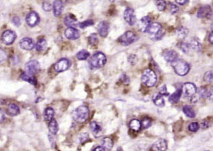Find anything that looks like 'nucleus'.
<instances>
[{
  "instance_id": "1",
  "label": "nucleus",
  "mask_w": 213,
  "mask_h": 151,
  "mask_svg": "<svg viewBox=\"0 0 213 151\" xmlns=\"http://www.w3.org/2000/svg\"><path fill=\"white\" fill-rule=\"evenodd\" d=\"M107 59L104 53L98 52L94 54L89 59L88 64L91 69H99L103 67L106 63Z\"/></svg>"
},
{
  "instance_id": "2",
  "label": "nucleus",
  "mask_w": 213,
  "mask_h": 151,
  "mask_svg": "<svg viewBox=\"0 0 213 151\" xmlns=\"http://www.w3.org/2000/svg\"><path fill=\"white\" fill-rule=\"evenodd\" d=\"M90 111L86 106H80L75 109L73 113L72 116L74 120L79 123L84 122L89 117Z\"/></svg>"
},
{
  "instance_id": "3",
  "label": "nucleus",
  "mask_w": 213,
  "mask_h": 151,
  "mask_svg": "<svg viewBox=\"0 0 213 151\" xmlns=\"http://www.w3.org/2000/svg\"><path fill=\"white\" fill-rule=\"evenodd\" d=\"M174 70L178 75L184 76L189 73L190 66L187 62L183 59H176L171 63Z\"/></svg>"
},
{
  "instance_id": "4",
  "label": "nucleus",
  "mask_w": 213,
  "mask_h": 151,
  "mask_svg": "<svg viewBox=\"0 0 213 151\" xmlns=\"http://www.w3.org/2000/svg\"><path fill=\"white\" fill-rule=\"evenodd\" d=\"M141 81L144 84L149 87H153L157 82V76L153 70L146 69L142 73Z\"/></svg>"
},
{
  "instance_id": "5",
  "label": "nucleus",
  "mask_w": 213,
  "mask_h": 151,
  "mask_svg": "<svg viewBox=\"0 0 213 151\" xmlns=\"http://www.w3.org/2000/svg\"><path fill=\"white\" fill-rule=\"evenodd\" d=\"M137 40V37L133 32V31H128L123 34L118 38V42L123 46H128L136 42Z\"/></svg>"
},
{
  "instance_id": "6",
  "label": "nucleus",
  "mask_w": 213,
  "mask_h": 151,
  "mask_svg": "<svg viewBox=\"0 0 213 151\" xmlns=\"http://www.w3.org/2000/svg\"><path fill=\"white\" fill-rule=\"evenodd\" d=\"M25 70L28 74L35 75L40 70V65L36 60H32L28 62L25 65Z\"/></svg>"
},
{
  "instance_id": "7",
  "label": "nucleus",
  "mask_w": 213,
  "mask_h": 151,
  "mask_svg": "<svg viewBox=\"0 0 213 151\" xmlns=\"http://www.w3.org/2000/svg\"><path fill=\"white\" fill-rule=\"evenodd\" d=\"M182 94L186 97H193L195 95L197 89L196 86L191 83H184L181 89Z\"/></svg>"
},
{
  "instance_id": "8",
  "label": "nucleus",
  "mask_w": 213,
  "mask_h": 151,
  "mask_svg": "<svg viewBox=\"0 0 213 151\" xmlns=\"http://www.w3.org/2000/svg\"><path fill=\"white\" fill-rule=\"evenodd\" d=\"M124 19L130 26H133L136 22V16L133 9L128 8L124 12Z\"/></svg>"
},
{
  "instance_id": "9",
  "label": "nucleus",
  "mask_w": 213,
  "mask_h": 151,
  "mask_svg": "<svg viewBox=\"0 0 213 151\" xmlns=\"http://www.w3.org/2000/svg\"><path fill=\"white\" fill-rule=\"evenodd\" d=\"M70 66L71 63L70 60L66 58H62L55 64L54 70L56 72L61 73L68 70Z\"/></svg>"
},
{
  "instance_id": "10",
  "label": "nucleus",
  "mask_w": 213,
  "mask_h": 151,
  "mask_svg": "<svg viewBox=\"0 0 213 151\" xmlns=\"http://www.w3.org/2000/svg\"><path fill=\"white\" fill-rule=\"evenodd\" d=\"M1 38L4 44L6 45H10L15 41L16 38V34L14 31L7 30L3 33Z\"/></svg>"
},
{
  "instance_id": "11",
  "label": "nucleus",
  "mask_w": 213,
  "mask_h": 151,
  "mask_svg": "<svg viewBox=\"0 0 213 151\" xmlns=\"http://www.w3.org/2000/svg\"><path fill=\"white\" fill-rule=\"evenodd\" d=\"M212 11L209 5H204L199 8L198 12V17L199 18H212Z\"/></svg>"
},
{
  "instance_id": "12",
  "label": "nucleus",
  "mask_w": 213,
  "mask_h": 151,
  "mask_svg": "<svg viewBox=\"0 0 213 151\" xmlns=\"http://www.w3.org/2000/svg\"><path fill=\"white\" fill-rule=\"evenodd\" d=\"M26 21L28 26L30 27H34L39 23L40 17L36 12L31 11L27 15Z\"/></svg>"
},
{
  "instance_id": "13",
  "label": "nucleus",
  "mask_w": 213,
  "mask_h": 151,
  "mask_svg": "<svg viewBox=\"0 0 213 151\" xmlns=\"http://www.w3.org/2000/svg\"><path fill=\"white\" fill-rule=\"evenodd\" d=\"M167 148V141L164 139H160L156 141L150 149L151 151H166Z\"/></svg>"
},
{
  "instance_id": "14",
  "label": "nucleus",
  "mask_w": 213,
  "mask_h": 151,
  "mask_svg": "<svg viewBox=\"0 0 213 151\" xmlns=\"http://www.w3.org/2000/svg\"><path fill=\"white\" fill-rule=\"evenodd\" d=\"M109 24L108 22L106 21H103L100 22L98 26L97 29L98 32L99 36H101L103 37H105L107 36L109 32Z\"/></svg>"
},
{
  "instance_id": "15",
  "label": "nucleus",
  "mask_w": 213,
  "mask_h": 151,
  "mask_svg": "<svg viewBox=\"0 0 213 151\" xmlns=\"http://www.w3.org/2000/svg\"><path fill=\"white\" fill-rule=\"evenodd\" d=\"M65 35L66 38L70 40H76L80 37L79 31L76 28L69 27L65 31Z\"/></svg>"
},
{
  "instance_id": "16",
  "label": "nucleus",
  "mask_w": 213,
  "mask_h": 151,
  "mask_svg": "<svg viewBox=\"0 0 213 151\" xmlns=\"http://www.w3.org/2000/svg\"><path fill=\"white\" fill-rule=\"evenodd\" d=\"M20 46L24 50L30 51L35 48V43L29 37H23L20 41Z\"/></svg>"
},
{
  "instance_id": "17",
  "label": "nucleus",
  "mask_w": 213,
  "mask_h": 151,
  "mask_svg": "<svg viewBox=\"0 0 213 151\" xmlns=\"http://www.w3.org/2000/svg\"><path fill=\"white\" fill-rule=\"evenodd\" d=\"M151 23V19L149 16H145L142 18L140 20L138 24H137V28L141 32L146 33V29L149 26V25Z\"/></svg>"
},
{
  "instance_id": "18",
  "label": "nucleus",
  "mask_w": 213,
  "mask_h": 151,
  "mask_svg": "<svg viewBox=\"0 0 213 151\" xmlns=\"http://www.w3.org/2000/svg\"><path fill=\"white\" fill-rule=\"evenodd\" d=\"M53 9L54 15L55 16L58 17L61 15L64 10V4L61 0H55L53 3Z\"/></svg>"
},
{
  "instance_id": "19",
  "label": "nucleus",
  "mask_w": 213,
  "mask_h": 151,
  "mask_svg": "<svg viewBox=\"0 0 213 151\" xmlns=\"http://www.w3.org/2000/svg\"><path fill=\"white\" fill-rule=\"evenodd\" d=\"M163 57L166 62L172 63L173 62L178 59V55L174 50H167L164 53Z\"/></svg>"
},
{
  "instance_id": "20",
  "label": "nucleus",
  "mask_w": 213,
  "mask_h": 151,
  "mask_svg": "<svg viewBox=\"0 0 213 151\" xmlns=\"http://www.w3.org/2000/svg\"><path fill=\"white\" fill-rule=\"evenodd\" d=\"M162 28V26L159 23H153L149 25V26L146 29V33L149 34L155 35L156 34H157Z\"/></svg>"
},
{
  "instance_id": "21",
  "label": "nucleus",
  "mask_w": 213,
  "mask_h": 151,
  "mask_svg": "<svg viewBox=\"0 0 213 151\" xmlns=\"http://www.w3.org/2000/svg\"><path fill=\"white\" fill-rule=\"evenodd\" d=\"M20 113L19 107L15 104H10L6 109V114L10 116H16Z\"/></svg>"
},
{
  "instance_id": "22",
  "label": "nucleus",
  "mask_w": 213,
  "mask_h": 151,
  "mask_svg": "<svg viewBox=\"0 0 213 151\" xmlns=\"http://www.w3.org/2000/svg\"><path fill=\"white\" fill-rule=\"evenodd\" d=\"M189 34V30L184 26H179L176 29V34L178 38L184 40Z\"/></svg>"
},
{
  "instance_id": "23",
  "label": "nucleus",
  "mask_w": 213,
  "mask_h": 151,
  "mask_svg": "<svg viewBox=\"0 0 213 151\" xmlns=\"http://www.w3.org/2000/svg\"><path fill=\"white\" fill-rule=\"evenodd\" d=\"M153 101L156 106L160 107V108L164 107L165 105V100L163 98V96L159 93L155 94L153 97Z\"/></svg>"
},
{
  "instance_id": "24",
  "label": "nucleus",
  "mask_w": 213,
  "mask_h": 151,
  "mask_svg": "<svg viewBox=\"0 0 213 151\" xmlns=\"http://www.w3.org/2000/svg\"><path fill=\"white\" fill-rule=\"evenodd\" d=\"M48 129H49V130L50 133H51V134H52L53 135L57 134L58 130H59V128H58V122L54 119H53L51 121L49 122Z\"/></svg>"
},
{
  "instance_id": "25",
  "label": "nucleus",
  "mask_w": 213,
  "mask_h": 151,
  "mask_svg": "<svg viewBox=\"0 0 213 151\" xmlns=\"http://www.w3.org/2000/svg\"><path fill=\"white\" fill-rule=\"evenodd\" d=\"M21 78L23 81H25L28 82V83L33 84V85H36V79L35 78V77L34 76V75H31L29 74H28L27 73H23L21 76Z\"/></svg>"
},
{
  "instance_id": "26",
  "label": "nucleus",
  "mask_w": 213,
  "mask_h": 151,
  "mask_svg": "<svg viewBox=\"0 0 213 151\" xmlns=\"http://www.w3.org/2000/svg\"><path fill=\"white\" fill-rule=\"evenodd\" d=\"M54 114V110L52 108H51V107H48V108H47L45 110V111H44V118H45L46 121L49 122L53 119Z\"/></svg>"
},
{
  "instance_id": "27",
  "label": "nucleus",
  "mask_w": 213,
  "mask_h": 151,
  "mask_svg": "<svg viewBox=\"0 0 213 151\" xmlns=\"http://www.w3.org/2000/svg\"><path fill=\"white\" fill-rule=\"evenodd\" d=\"M181 95H182V91H181V89H178L176 91H175L173 94H172L169 97V100L171 103H177L181 97Z\"/></svg>"
},
{
  "instance_id": "28",
  "label": "nucleus",
  "mask_w": 213,
  "mask_h": 151,
  "mask_svg": "<svg viewBox=\"0 0 213 151\" xmlns=\"http://www.w3.org/2000/svg\"><path fill=\"white\" fill-rule=\"evenodd\" d=\"M101 144H102L101 146H103L106 150H110L114 145L113 141H112V140L110 137H104V139H103Z\"/></svg>"
},
{
  "instance_id": "29",
  "label": "nucleus",
  "mask_w": 213,
  "mask_h": 151,
  "mask_svg": "<svg viewBox=\"0 0 213 151\" xmlns=\"http://www.w3.org/2000/svg\"><path fill=\"white\" fill-rule=\"evenodd\" d=\"M65 24L69 27L75 26L77 25V20L73 15H68L65 18Z\"/></svg>"
},
{
  "instance_id": "30",
  "label": "nucleus",
  "mask_w": 213,
  "mask_h": 151,
  "mask_svg": "<svg viewBox=\"0 0 213 151\" xmlns=\"http://www.w3.org/2000/svg\"><path fill=\"white\" fill-rule=\"evenodd\" d=\"M129 128L135 132H139L141 129V123L137 119H133L129 124Z\"/></svg>"
},
{
  "instance_id": "31",
  "label": "nucleus",
  "mask_w": 213,
  "mask_h": 151,
  "mask_svg": "<svg viewBox=\"0 0 213 151\" xmlns=\"http://www.w3.org/2000/svg\"><path fill=\"white\" fill-rule=\"evenodd\" d=\"M183 111L184 114L189 118H195L196 116V114L195 111L189 106H184L183 108Z\"/></svg>"
},
{
  "instance_id": "32",
  "label": "nucleus",
  "mask_w": 213,
  "mask_h": 151,
  "mask_svg": "<svg viewBox=\"0 0 213 151\" xmlns=\"http://www.w3.org/2000/svg\"><path fill=\"white\" fill-rule=\"evenodd\" d=\"M189 46H190V48H191L192 49L195 50V51H197V52L201 51V45L198 40L192 38V40L191 41Z\"/></svg>"
},
{
  "instance_id": "33",
  "label": "nucleus",
  "mask_w": 213,
  "mask_h": 151,
  "mask_svg": "<svg viewBox=\"0 0 213 151\" xmlns=\"http://www.w3.org/2000/svg\"><path fill=\"white\" fill-rule=\"evenodd\" d=\"M47 46V42L45 39H40L36 44V50L38 51L45 50Z\"/></svg>"
},
{
  "instance_id": "34",
  "label": "nucleus",
  "mask_w": 213,
  "mask_h": 151,
  "mask_svg": "<svg viewBox=\"0 0 213 151\" xmlns=\"http://www.w3.org/2000/svg\"><path fill=\"white\" fill-rule=\"evenodd\" d=\"M90 54L88 51H86V50H85V49H83L78 53V54L76 55V57H77L78 59L81 60V61H83V60H86L88 58L90 57Z\"/></svg>"
},
{
  "instance_id": "35",
  "label": "nucleus",
  "mask_w": 213,
  "mask_h": 151,
  "mask_svg": "<svg viewBox=\"0 0 213 151\" xmlns=\"http://www.w3.org/2000/svg\"><path fill=\"white\" fill-rule=\"evenodd\" d=\"M154 2L158 10L162 11L166 9V3L165 0H154Z\"/></svg>"
},
{
  "instance_id": "36",
  "label": "nucleus",
  "mask_w": 213,
  "mask_h": 151,
  "mask_svg": "<svg viewBox=\"0 0 213 151\" xmlns=\"http://www.w3.org/2000/svg\"><path fill=\"white\" fill-rule=\"evenodd\" d=\"M90 128L93 133L98 134L101 130V127L100 125L95 121H92L90 123Z\"/></svg>"
},
{
  "instance_id": "37",
  "label": "nucleus",
  "mask_w": 213,
  "mask_h": 151,
  "mask_svg": "<svg viewBox=\"0 0 213 151\" xmlns=\"http://www.w3.org/2000/svg\"><path fill=\"white\" fill-rule=\"evenodd\" d=\"M141 123V128L143 129H148L152 124V120L148 117H145L142 119Z\"/></svg>"
},
{
  "instance_id": "38",
  "label": "nucleus",
  "mask_w": 213,
  "mask_h": 151,
  "mask_svg": "<svg viewBox=\"0 0 213 151\" xmlns=\"http://www.w3.org/2000/svg\"><path fill=\"white\" fill-rule=\"evenodd\" d=\"M98 42H99L98 37L96 33L91 34L88 37V43H90V45H97Z\"/></svg>"
},
{
  "instance_id": "39",
  "label": "nucleus",
  "mask_w": 213,
  "mask_h": 151,
  "mask_svg": "<svg viewBox=\"0 0 213 151\" xmlns=\"http://www.w3.org/2000/svg\"><path fill=\"white\" fill-rule=\"evenodd\" d=\"M178 47L180 48V49L182 51L183 53H187L189 52V48H190V46L189 44H187L186 43H184V42H181L179 45H178Z\"/></svg>"
},
{
  "instance_id": "40",
  "label": "nucleus",
  "mask_w": 213,
  "mask_h": 151,
  "mask_svg": "<svg viewBox=\"0 0 213 151\" xmlns=\"http://www.w3.org/2000/svg\"><path fill=\"white\" fill-rule=\"evenodd\" d=\"M94 24V21L91 20H86V21H84L82 23H79V27L81 28L82 29H84L86 27H88V26H92V25Z\"/></svg>"
},
{
  "instance_id": "41",
  "label": "nucleus",
  "mask_w": 213,
  "mask_h": 151,
  "mask_svg": "<svg viewBox=\"0 0 213 151\" xmlns=\"http://www.w3.org/2000/svg\"><path fill=\"white\" fill-rule=\"evenodd\" d=\"M128 61L129 62V64L133 66V65H135L137 63V61H138V58H137L136 55L131 54L128 58Z\"/></svg>"
},
{
  "instance_id": "42",
  "label": "nucleus",
  "mask_w": 213,
  "mask_h": 151,
  "mask_svg": "<svg viewBox=\"0 0 213 151\" xmlns=\"http://www.w3.org/2000/svg\"><path fill=\"white\" fill-rule=\"evenodd\" d=\"M212 72L211 71H208L206 72L204 76V80L207 82V83H211L212 82Z\"/></svg>"
},
{
  "instance_id": "43",
  "label": "nucleus",
  "mask_w": 213,
  "mask_h": 151,
  "mask_svg": "<svg viewBox=\"0 0 213 151\" xmlns=\"http://www.w3.org/2000/svg\"><path fill=\"white\" fill-rule=\"evenodd\" d=\"M188 129L191 132L195 133L199 129V124L198 122H191L188 126Z\"/></svg>"
},
{
  "instance_id": "44",
  "label": "nucleus",
  "mask_w": 213,
  "mask_h": 151,
  "mask_svg": "<svg viewBox=\"0 0 213 151\" xmlns=\"http://www.w3.org/2000/svg\"><path fill=\"white\" fill-rule=\"evenodd\" d=\"M53 8V6L49 1H45L43 3V9L45 11H49Z\"/></svg>"
},
{
  "instance_id": "45",
  "label": "nucleus",
  "mask_w": 213,
  "mask_h": 151,
  "mask_svg": "<svg viewBox=\"0 0 213 151\" xmlns=\"http://www.w3.org/2000/svg\"><path fill=\"white\" fill-rule=\"evenodd\" d=\"M165 33H166L165 30L163 28H162L157 34H156L154 35L155 39H156V40H161V39L162 38V37H163V36H165Z\"/></svg>"
},
{
  "instance_id": "46",
  "label": "nucleus",
  "mask_w": 213,
  "mask_h": 151,
  "mask_svg": "<svg viewBox=\"0 0 213 151\" xmlns=\"http://www.w3.org/2000/svg\"><path fill=\"white\" fill-rule=\"evenodd\" d=\"M178 11H179L178 6L173 3H171L170 4V12H171V14L175 15V14H176Z\"/></svg>"
},
{
  "instance_id": "47",
  "label": "nucleus",
  "mask_w": 213,
  "mask_h": 151,
  "mask_svg": "<svg viewBox=\"0 0 213 151\" xmlns=\"http://www.w3.org/2000/svg\"><path fill=\"white\" fill-rule=\"evenodd\" d=\"M160 94H161V95L162 96H167L169 95V92H167V88L166 87L165 85L162 86L161 88H160V91H159V92Z\"/></svg>"
},
{
  "instance_id": "48",
  "label": "nucleus",
  "mask_w": 213,
  "mask_h": 151,
  "mask_svg": "<svg viewBox=\"0 0 213 151\" xmlns=\"http://www.w3.org/2000/svg\"><path fill=\"white\" fill-rule=\"evenodd\" d=\"M12 23L14 24L15 26H16L17 27L20 26L21 25V20H20V18L18 17V16L13 17L12 19Z\"/></svg>"
},
{
  "instance_id": "49",
  "label": "nucleus",
  "mask_w": 213,
  "mask_h": 151,
  "mask_svg": "<svg viewBox=\"0 0 213 151\" xmlns=\"http://www.w3.org/2000/svg\"><path fill=\"white\" fill-rule=\"evenodd\" d=\"M6 53L3 49H0V64H1V62H3L4 60H6Z\"/></svg>"
},
{
  "instance_id": "50",
  "label": "nucleus",
  "mask_w": 213,
  "mask_h": 151,
  "mask_svg": "<svg viewBox=\"0 0 213 151\" xmlns=\"http://www.w3.org/2000/svg\"><path fill=\"white\" fill-rule=\"evenodd\" d=\"M120 81L123 83L125 84H128L129 83V78L125 74H123L122 76L120 78Z\"/></svg>"
},
{
  "instance_id": "51",
  "label": "nucleus",
  "mask_w": 213,
  "mask_h": 151,
  "mask_svg": "<svg viewBox=\"0 0 213 151\" xmlns=\"http://www.w3.org/2000/svg\"><path fill=\"white\" fill-rule=\"evenodd\" d=\"M199 95L201 96L202 97H204L208 96V92L206 89H204V88H201V89H199Z\"/></svg>"
},
{
  "instance_id": "52",
  "label": "nucleus",
  "mask_w": 213,
  "mask_h": 151,
  "mask_svg": "<svg viewBox=\"0 0 213 151\" xmlns=\"http://www.w3.org/2000/svg\"><path fill=\"white\" fill-rule=\"evenodd\" d=\"M88 137H89L88 134H86V133L82 134H81V136H79V140H80V141H81V142H84V141H86L87 139H88Z\"/></svg>"
},
{
  "instance_id": "53",
  "label": "nucleus",
  "mask_w": 213,
  "mask_h": 151,
  "mask_svg": "<svg viewBox=\"0 0 213 151\" xmlns=\"http://www.w3.org/2000/svg\"><path fill=\"white\" fill-rule=\"evenodd\" d=\"M5 119V115L4 112L2 111V109L0 108V123H1L4 121Z\"/></svg>"
},
{
  "instance_id": "54",
  "label": "nucleus",
  "mask_w": 213,
  "mask_h": 151,
  "mask_svg": "<svg viewBox=\"0 0 213 151\" xmlns=\"http://www.w3.org/2000/svg\"><path fill=\"white\" fill-rule=\"evenodd\" d=\"M201 126L202 128V129H206L209 128V122L208 121H204L201 122Z\"/></svg>"
},
{
  "instance_id": "55",
  "label": "nucleus",
  "mask_w": 213,
  "mask_h": 151,
  "mask_svg": "<svg viewBox=\"0 0 213 151\" xmlns=\"http://www.w3.org/2000/svg\"><path fill=\"white\" fill-rule=\"evenodd\" d=\"M188 1L189 0H176V2L180 5H184L188 3Z\"/></svg>"
},
{
  "instance_id": "56",
  "label": "nucleus",
  "mask_w": 213,
  "mask_h": 151,
  "mask_svg": "<svg viewBox=\"0 0 213 151\" xmlns=\"http://www.w3.org/2000/svg\"><path fill=\"white\" fill-rule=\"evenodd\" d=\"M92 151H106V150L103 146H98L94 149Z\"/></svg>"
},
{
  "instance_id": "57",
  "label": "nucleus",
  "mask_w": 213,
  "mask_h": 151,
  "mask_svg": "<svg viewBox=\"0 0 213 151\" xmlns=\"http://www.w3.org/2000/svg\"><path fill=\"white\" fill-rule=\"evenodd\" d=\"M208 99H209L210 101L212 103V97H213V95H212V91L211 90L209 92H208Z\"/></svg>"
},
{
  "instance_id": "58",
  "label": "nucleus",
  "mask_w": 213,
  "mask_h": 151,
  "mask_svg": "<svg viewBox=\"0 0 213 151\" xmlns=\"http://www.w3.org/2000/svg\"><path fill=\"white\" fill-rule=\"evenodd\" d=\"M213 34L212 31H211L209 35V41L211 44V45H212V43H213V34Z\"/></svg>"
},
{
  "instance_id": "59",
  "label": "nucleus",
  "mask_w": 213,
  "mask_h": 151,
  "mask_svg": "<svg viewBox=\"0 0 213 151\" xmlns=\"http://www.w3.org/2000/svg\"><path fill=\"white\" fill-rule=\"evenodd\" d=\"M109 1L110 2H111V3H113V2L115 1V0H109Z\"/></svg>"
}]
</instances>
